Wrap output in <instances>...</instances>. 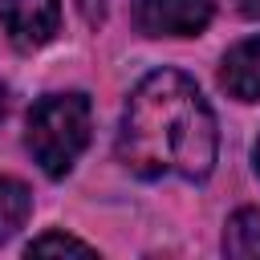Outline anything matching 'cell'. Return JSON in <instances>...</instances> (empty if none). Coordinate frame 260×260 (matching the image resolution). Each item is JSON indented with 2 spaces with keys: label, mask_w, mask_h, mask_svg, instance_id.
<instances>
[{
  "label": "cell",
  "mask_w": 260,
  "mask_h": 260,
  "mask_svg": "<svg viewBox=\"0 0 260 260\" xmlns=\"http://www.w3.org/2000/svg\"><path fill=\"white\" fill-rule=\"evenodd\" d=\"M0 24L16 49H41L61 28V4L57 0H0Z\"/></svg>",
  "instance_id": "cell-4"
},
{
  "label": "cell",
  "mask_w": 260,
  "mask_h": 260,
  "mask_svg": "<svg viewBox=\"0 0 260 260\" xmlns=\"http://www.w3.org/2000/svg\"><path fill=\"white\" fill-rule=\"evenodd\" d=\"M219 154V130L199 85L179 69L146 73L122 114L118 158L142 179H207Z\"/></svg>",
  "instance_id": "cell-1"
},
{
  "label": "cell",
  "mask_w": 260,
  "mask_h": 260,
  "mask_svg": "<svg viewBox=\"0 0 260 260\" xmlns=\"http://www.w3.org/2000/svg\"><path fill=\"white\" fill-rule=\"evenodd\" d=\"M223 252L236 260H252L260 256V211L256 207H240L228 228H223Z\"/></svg>",
  "instance_id": "cell-6"
},
{
  "label": "cell",
  "mask_w": 260,
  "mask_h": 260,
  "mask_svg": "<svg viewBox=\"0 0 260 260\" xmlns=\"http://www.w3.org/2000/svg\"><path fill=\"white\" fill-rule=\"evenodd\" d=\"M219 85L236 102H260V32L228 49L219 65Z\"/></svg>",
  "instance_id": "cell-5"
},
{
  "label": "cell",
  "mask_w": 260,
  "mask_h": 260,
  "mask_svg": "<svg viewBox=\"0 0 260 260\" xmlns=\"http://www.w3.org/2000/svg\"><path fill=\"white\" fill-rule=\"evenodd\" d=\"M211 16L215 0H134V20L146 37H195Z\"/></svg>",
  "instance_id": "cell-3"
},
{
  "label": "cell",
  "mask_w": 260,
  "mask_h": 260,
  "mask_svg": "<svg viewBox=\"0 0 260 260\" xmlns=\"http://www.w3.org/2000/svg\"><path fill=\"white\" fill-rule=\"evenodd\" d=\"M252 158H256V171H260V138H256V150H252Z\"/></svg>",
  "instance_id": "cell-10"
},
{
  "label": "cell",
  "mask_w": 260,
  "mask_h": 260,
  "mask_svg": "<svg viewBox=\"0 0 260 260\" xmlns=\"http://www.w3.org/2000/svg\"><path fill=\"white\" fill-rule=\"evenodd\" d=\"M0 118H4V85H0Z\"/></svg>",
  "instance_id": "cell-11"
},
{
  "label": "cell",
  "mask_w": 260,
  "mask_h": 260,
  "mask_svg": "<svg viewBox=\"0 0 260 260\" xmlns=\"http://www.w3.org/2000/svg\"><path fill=\"white\" fill-rule=\"evenodd\" d=\"M77 4H81V12H85L89 24H98V20L106 16V4H102V0H77Z\"/></svg>",
  "instance_id": "cell-9"
},
{
  "label": "cell",
  "mask_w": 260,
  "mask_h": 260,
  "mask_svg": "<svg viewBox=\"0 0 260 260\" xmlns=\"http://www.w3.org/2000/svg\"><path fill=\"white\" fill-rule=\"evenodd\" d=\"M28 211H32V191L20 179L0 175V240L16 236L28 219Z\"/></svg>",
  "instance_id": "cell-7"
},
{
  "label": "cell",
  "mask_w": 260,
  "mask_h": 260,
  "mask_svg": "<svg viewBox=\"0 0 260 260\" xmlns=\"http://www.w3.org/2000/svg\"><path fill=\"white\" fill-rule=\"evenodd\" d=\"M89 126H93V114L85 93H49L28 110L24 142L41 162V171L49 179H61L73 171V162L89 146Z\"/></svg>",
  "instance_id": "cell-2"
},
{
  "label": "cell",
  "mask_w": 260,
  "mask_h": 260,
  "mask_svg": "<svg viewBox=\"0 0 260 260\" xmlns=\"http://www.w3.org/2000/svg\"><path fill=\"white\" fill-rule=\"evenodd\" d=\"M53 252H73V256H93V244L65 236V232H45L28 244V256H53Z\"/></svg>",
  "instance_id": "cell-8"
}]
</instances>
